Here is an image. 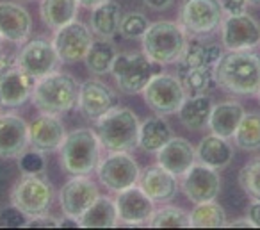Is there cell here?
<instances>
[{
	"instance_id": "1",
	"label": "cell",
	"mask_w": 260,
	"mask_h": 230,
	"mask_svg": "<svg viewBox=\"0 0 260 230\" xmlns=\"http://www.w3.org/2000/svg\"><path fill=\"white\" fill-rule=\"evenodd\" d=\"M214 82L237 97L260 91V55L253 50H226L214 66Z\"/></svg>"
},
{
	"instance_id": "18",
	"label": "cell",
	"mask_w": 260,
	"mask_h": 230,
	"mask_svg": "<svg viewBox=\"0 0 260 230\" xmlns=\"http://www.w3.org/2000/svg\"><path fill=\"white\" fill-rule=\"evenodd\" d=\"M29 147V123L20 116L0 114V159H18Z\"/></svg>"
},
{
	"instance_id": "19",
	"label": "cell",
	"mask_w": 260,
	"mask_h": 230,
	"mask_svg": "<svg viewBox=\"0 0 260 230\" xmlns=\"http://www.w3.org/2000/svg\"><path fill=\"white\" fill-rule=\"evenodd\" d=\"M66 137L62 122L54 114L41 112L29 125V145L43 154L57 152Z\"/></svg>"
},
{
	"instance_id": "49",
	"label": "cell",
	"mask_w": 260,
	"mask_h": 230,
	"mask_svg": "<svg viewBox=\"0 0 260 230\" xmlns=\"http://www.w3.org/2000/svg\"><path fill=\"white\" fill-rule=\"evenodd\" d=\"M248 6H253V8H260V0H246Z\"/></svg>"
},
{
	"instance_id": "37",
	"label": "cell",
	"mask_w": 260,
	"mask_h": 230,
	"mask_svg": "<svg viewBox=\"0 0 260 230\" xmlns=\"http://www.w3.org/2000/svg\"><path fill=\"white\" fill-rule=\"evenodd\" d=\"M239 186L248 196L260 200V157L242 166L239 171Z\"/></svg>"
},
{
	"instance_id": "47",
	"label": "cell",
	"mask_w": 260,
	"mask_h": 230,
	"mask_svg": "<svg viewBox=\"0 0 260 230\" xmlns=\"http://www.w3.org/2000/svg\"><path fill=\"white\" fill-rule=\"evenodd\" d=\"M228 226H230V228H237V226H248V228H255V226H253V223L248 219V216H246L244 219H237V221L228 223Z\"/></svg>"
},
{
	"instance_id": "20",
	"label": "cell",
	"mask_w": 260,
	"mask_h": 230,
	"mask_svg": "<svg viewBox=\"0 0 260 230\" xmlns=\"http://www.w3.org/2000/svg\"><path fill=\"white\" fill-rule=\"evenodd\" d=\"M32 31L30 13L16 2H0V34L6 41L22 45L29 40Z\"/></svg>"
},
{
	"instance_id": "9",
	"label": "cell",
	"mask_w": 260,
	"mask_h": 230,
	"mask_svg": "<svg viewBox=\"0 0 260 230\" xmlns=\"http://www.w3.org/2000/svg\"><path fill=\"white\" fill-rule=\"evenodd\" d=\"M223 15L217 0H185L178 13V23L191 36H209L219 29Z\"/></svg>"
},
{
	"instance_id": "32",
	"label": "cell",
	"mask_w": 260,
	"mask_h": 230,
	"mask_svg": "<svg viewBox=\"0 0 260 230\" xmlns=\"http://www.w3.org/2000/svg\"><path fill=\"white\" fill-rule=\"evenodd\" d=\"M226 225V212L216 200L194 204V209L189 212L191 228H221Z\"/></svg>"
},
{
	"instance_id": "12",
	"label": "cell",
	"mask_w": 260,
	"mask_h": 230,
	"mask_svg": "<svg viewBox=\"0 0 260 230\" xmlns=\"http://www.w3.org/2000/svg\"><path fill=\"white\" fill-rule=\"evenodd\" d=\"M93 36V31L86 23L73 20V22L55 29L52 43L57 50L61 63H79L86 58L91 43L94 41Z\"/></svg>"
},
{
	"instance_id": "6",
	"label": "cell",
	"mask_w": 260,
	"mask_h": 230,
	"mask_svg": "<svg viewBox=\"0 0 260 230\" xmlns=\"http://www.w3.org/2000/svg\"><path fill=\"white\" fill-rule=\"evenodd\" d=\"M111 73L118 90L125 95L143 93L148 80L152 79L153 63L145 55V52H123L116 54L111 66Z\"/></svg>"
},
{
	"instance_id": "52",
	"label": "cell",
	"mask_w": 260,
	"mask_h": 230,
	"mask_svg": "<svg viewBox=\"0 0 260 230\" xmlns=\"http://www.w3.org/2000/svg\"><path fill=\"white\" fill-rule=\"evenodd\" d=\"M256 95H258V104H260V91H258V93H256Z\"/></svg>"
},
{
	"instance_id": "29",
	"label": "cell",
	"mask_w": 260,
	"mask_h": 230,
	"mask_svg": "<svg viewBox=\"0 0 260 230\" xmlns=\"http://www.w3.org/2000/svg\"><path fill=\"white\" fill-rule=\"evenodd\" d=\"M221 55H223V48L219 45L205 43V41L198 40V36H196L194 40L187 41L184 54L178 59V66H184V68L209 66V68H214Z\"/></svg>"
},
{
	"instance_id": "30",
	"label": "cell",
	"mask_w": 260,
	"mask_h": 230,
	"mask_svg": "<svg viewBox=\"0 0 260 230\" xmlns=\"http://www.w3.org/2000/svg\"><path fill=\"white\" fill-rule=\"evenodd\" d=\"M82 228H112L118 225V212L112 198L98 194V198L89 205L86 212L80 216Z\"/></svg>"
},
{
	"instance_id": "14",
	"label": "cell",
	"mask_w": 260,
	"mask_h": 230,
	"mask_svg": "<svg viewBox=\"0 0 260 230\" xmlns=\"http://www.w3.org/2000/svg\"><path fill=\"white\" fill-rule=\"evenodd\" d=\"M114 204L116 212H118V221L123 225H145L150 221L153 211H155V202L138 184L118 191Z\"/></svg>"
},
{
	"instance_id": "40",
	"label": "cell",
	"mask_w": 260,
	"mask_h": 230,
	"mask_svg": "<svg viewBox=\"0 0 260 230\" xmlns=\"http://www.w3.org/2000/svg\"><path fill=\"white\" fill-rule=\"evenodd\" d=\"M27 221H29V216L15 205L0 211V226L2 228H23L27 226Z\"/></svg>"
},
{
	"instance_id": "8",
	"label": "cell",
	"mask_w": 260,
	"mask_h": 230,
	"mask_svg": "<svg viewBox=\"0 0 260 230\" xmlns=\"http://www.w3.org/2000/svg\"><path fill=\"white\" fill-rule=\"evenodd\" d=\"M143 98L155 114L164 116L178 112L180 105L187 98V93L178 77L155 73L143 90Z\"/></svg>"
},
{
	"instance_id": "17",
	"label": "cell",
	"mask_w": 260,
	"mask_h": 230,
	"mask_svg": "<svg viewBox=\"0 0 260 230\" xmlns=\"http://www.w3.org/2000/svg\"><path fill=\"white\" fill-rule=\"evenodd\" d=\"M116 105H118V100H116L114 93L102 80L87 79L80 84L77 107L84 118L96 122L98 118H102L105 112L111 111Z\"/></svg>"
},
{
	"instance_id": "42",
	"label": "cell",
	"mask_w": 260,
	"mask_h": 230,
	"mask_svg": "<svg viewBox=\"0 0 260 230\" xmlns=\"http://www.w3.org/2000/svg\"><path fill=\"white\" fill-rule=\"evenodd\" d=\"M224 15H241L246 13L248 2L246 0H217Z\"/></svg>"
},
{
	"instance_id": "4",
	"label": "cell",
	"mask_w": 260,
	"mask_h": 230,
	"mask_svg": "<svg viewBox=\"0 0 260 230\" xmlns=\"http://www.w3.org/2000/svg\"><path fill=\"white\" fill-rule=\"evenodd\" d=\"M143 52L152 63L157 65H173L184 54L187 45V33L178 22L160 20L150 23L141 38Z\"/></svg>"
},
{
	"instance_id": "24",
	"label": "cell",
	"mask_w": 260,
	"mask_h": 230,
	"mask_svg": "<svg viewBox=\"0 0 260 230\" xmlns=\"http://www.w3.org/2000/svg\"><path fill=\"white\" fill-rule=\"evenodd\" d=\"M244 107L239 102H221L212 107L209 118V129L212 134L221 136L224 139H232L237 130L239 123H241L242 116H244Z\"/></svg>"
},
{
	"instance_id": "16",
	"label": "cell",
	"mask_w": 260,
	"mask_h": 230,
	"mask_svg": "<svg viewBox=\"0 0 260 230\" xmlns=\"http://www.w3.org/2000/svg\"><path fill=\"white\" fill-rule=\"evenodd\" d=\"M180 187L187 200L192 204L216 200L221 189V179L217 169L210 168L202 162H194L187 171L182 175Z\"/></svg>"
},
{
	"instance_id": "27",
	"label": "cell",
	"mask_w": 260,
	"mask_h": 230,
	"mask_svg": "<svg viewBox=\"0 0 260 230\" xmlns=\"http://www.w3.org/2000/svg\"><path fill=\"white\" fill-rule=\"evenodd\" d=\"M121 8L114 0H105L104 4L93 8L89 16V29L93 34L102 40H111L119 33V22H121Z\"/></svg>"
},
{
	"instance_id": "15",
	"label": "cell",
	"mask_w": 260,
	"mask_h": 230,
	"mask_svg": "<svg viewBox=\"0 0 260 230\" xmlns=\"http://www.w3.org/2000/svg\"><path fill=\"white\" fill-rule=\"evenodd\" d=\"M98 194V186L89 179V175H72V179L61 187L59 193L62 214L80 219V216L89 209Z\"/></svg>"
},
{
	"instance_id": "45",
	"label": "cell",
	"mask_w": 260,
	"mask_h": 230,
	"mask_svg": "<svg viewBox=\"0 0 260 230\" xmlns=\"http://www.w3.org/2000/svg\"><path fill=\"white\" fill-rule=\"evenodd\" d=\"M15 65H16V59L9 58V55L0 54V77L4 75V73L8 72L9 68H13Z\"/></svg>"
},
{
	"instance_id": "10",
	"label": "cell",
	"mask_w": 260,
	"mask_h": 230,
	"mask_svg": "<svg viewBox=\"0 0 260 230\" xmlns=\"http://www.w3.org/2000/svg\"><path fill=\"white\" fill-rule=\"evenodd\" d=\"M139 173L141 169L134 157H130V152H109L107 157L102 159L96 166V175L102 186L114 193L138 184Z\"/></svg>"
},
{
	"instance_id": "13",
	"label": "cell",
	"mask_w": 260,
	"mask_h": 230,
	"mask_svg": "<svg viewBox=\"0 0 260 230\" xmlns=\"http://www.w3.org/2000/svg\"><path fill=\"white\" fill-rule=\"evenodd\" d=\"M219 29L226 50H253L260 45V23L248 13L226 15Z\"/></svg>"
},
{
	"instance_id": "36",
	"label": "cell",
	"mask_w": 260,
	"mask_h": 230,
	"mask_svg": "<svg viewBox=\"0 0 260 230\" xmlns=\"http://www.w3.org/2000/svg\"><path fill=\"white\" fill-rule=\"evenodd\" d=\"M148 225L152 228H187L189 212L177 205H164L153 211Z\"/></svg>"
},
{
	"instance_id": "50",
	"label": "cell",
	"mask_w": 260,
	"mask_h": 230,
	"mask_svg": "<svg viewBox=\"0 0 260 230\" xmlns=\"http://www.w3.org/2000/svg\"><path fill=\"white\" fill-rule=\"evenodd\" d=\"M2 109H4V104H2V97H0V112H2Z\"/></svg>"
},
{
	"instance_id": "41",
	"label": "cell",
	"mask_w": 260,
	"mask_h": 230,
	"mask_svg": "<svg viewBox=\"0 0 260 230\" xmlns=\"http://www.w3.org/2000/svg\"><path fill=\"white\" fill-rule=\"evenodd\" d=\"M27 226L29 228H55L57 226L59 228V219L52 218V216H48L47 212L45 214H38V216H32V218H29V221H27Z\"/></svg>"
},
{
	"instance_id": "35",
	"label": "cell",
	"mask_w": 260,
	"mask_h": 230,
	"mask_svg": "<svg viewBox=\"0 0 260 230\" xmlns=\"http://www.w3.org/2000/svg\"><path fill=\"white\" fill-rule=\"evenodd\" d=\"M178 79L187 95L207 93L214 82V68L198 66V68H184L178 66Z\"/></svg>"
},
{
	"instance_id": "39",
	"label": "cell",
	"mask_w": 260,
	"mask_h": 230,
	"mask_svg": "<svg viewBox=\"0 0 260 230\" xmlns=\"http://www.w3.org/2000/svg\"><path fill=\"white\" fill-rule=\"evenodd\" d=\"M18 168L23 175H38V173H43L47 168V159L45 154L36 148L32 150H25L18 157Z\"/></svg>"
},
{
	"instance_id": "48",
	"label": "cell",
	"mask_w": 260,
	"mask_h": 230,
	"mask_svg": "<svg viewBox=\"0 0 260 230\" xmlns=\"http://www.w3.org/2000/svg\"><path fill=\"white\" fill-rule=\"evenodd\" d=\"M105 0H79V4L82 6V8H87V9H93L96 8V6L104 4Z\"/></svg>"
},
{
	"instance_id": "2",
	"label": "cell",
	"mask_w": 260,
	"mask_h": 230,
	"mask_svg": "<svg viewBox=\"0 0 260 230\" xmlns=\"http://www.w3.org/2000/svg\"><path fill=\"white\" fill-rule=\"evenodd\" d=\"M139 118L128 107H112L94 122L102 148L109 152H134L139 148Z\"/></svg>"
},
{
	"instance_id": "33",
	"label": "cell",
	"mask_w": 260,
	"mask_h": 230,
	"mask_svg": "<svg viewBox=\"0 0 260 230\" xmlns=\"http://www.w3.org/2000/svg\"><path fill=\"white\" fill-rule=\"evenodd\" d=\"M116 47L109 40H94L91 43L89 50H87L84 63H86V68L89 70L94 75H105V73L111 72V66L116 59Z\"/></svg>"
},
{
	"instance_id": "31",
	"label": "cell",
	"mask_w": 260,
	"mask_h": 230,
	"mask_svg": "<svg viewBox=\"0 0 260 230\" xmlns=\"http://www.w3.org/2000/svg\"><path fill=\"white\" fill-rule=\"evenodd\" d=\"M79 0H41V20L50 29H59L77 20Z\"/></svg>"
},
{
	"instance_id": "11",
	"label": "cell",
	"mask_w": 260,
	"mask_h": 230,
	"mask_svg": "<svg viewBox=\"0 0 260 230\" xmlns=\"http://www.w3.org/2000/svg\"><path fill=\"white\" fill-rule=\"evenodd\" d=\"M16 66L30 75L34 80L48 75L52 72H57L61 66V59L57 55L54 43L43 38L25 41V45L20 50L16 58Z\"/></svg>"
},
{
	"instance_id": "43",
	"label": "cell",
	"mask_w": 260,
	"mask_h": 230,
	"mask_svg": "<svg viewBox=\"0 0 260 230\" xmlns=\"http://www.w3.org/2000/svg\"><path fill=\"white\" fill-rule=\"evenodd\" d=\"M248 219L253 223V226L255 228H260V200H256V198H253V202L248 205Z\"/></svg>"
},
{
	"instance_id": "22",
	"label": "cell",
	"mask_w": 260,
	"mask_h": 230,
	"mask_svg": "<svg viewBox=\"0 0 260 230\" xmlns=\"http://www.w3.org/2000/svg\"><path fill=\"white\" fill-rule=\"evenodd\" d=\"M36 80L30 75H27L18 66L9 68L4 75L0 77V97L4 107L15 109L23 105L27 100H30Z\"/></svg>"
},
{
	"instance_id": "3",
	"label": "cell",
	"mask_w": 260,
	"mask_h": 230,
	"mask_svg": "<svg viewBox=\"0 0 260 230\" xmlns=\"http://www.w3.org/2000/svg\"><path fill=\"white\" fill-rule=\"evenodd\" d=\"M79 88L80 84L77 82L75 77L68 73L52 72L34 82L30 100L40 112L59 116L72 111L77 105Z\"/></svg>"
},
{
	"instance_id": "51",
	"label": "cell",
	"mask_w": 260,
	"mask_h": 230,
	"mask_svg": "<svg viewBox=\"0 0 260 230\" xmlns=\"http://www.w3.org/2000/svg\"><path fill=\"white\" fill-rule=\"evenodd\" d=\"M2 41H4V38H2V34H0V47H2Z\"/></svg>"
},
{
	"instance_id": "25",
	"label": "cell",
	"mask_w": 260,
	"mask_h": 230,
	"mask_svg": "<svg viewBox=\"0 0 260 230\" xmlns=\"http://www.w3.org/2000/svg\"><path fill=\"white\" fill-rule=\"evenodd\" d=\"M196 159L202 164H207L214 169L226 168L234 159V148L228 143V139L216 134H209L200 141L196 148Z\"/></svg>"
},
{
	"instance_id": "23",
	"label": "cell",
	"mask_w": 260,
	"mask_h": 230,
	"mask_svg": "<svg viewBox=\"0 0 260 230\" xmlns=\"http://www.w3.org/2000/svg\"><path fill=\"white\" fill-rule=\"evenodd\" d=\"M196 162V150L184 137H171L159 152H157V164L166 168L173 175L182 177Z\"/></svg>"
},
{
	"instance_id": "46",
	"label": "cell",
	"mask_w": 260,
	"mask_h": 230,
	"mask_svg": "<svg viewBox=\"0 0 260 230\" xmlns=\"http://www.w3.org/2000/svg\"><path fill=\"white\" fill-rule=\"evenodd\" d=\"M80 221L77 218H70L64 216V219H59V228H79Z\"/></svg>"
},
{
	"instance_id": "34",
	"label": "cell",
	"mask_w": 260,
	"mask_h": 230,
	"mask_svg": "<svg viewBox=\"0 0 260 230\" xmlns=\"http://www.w3.org/2000/svg\"><path fill=\"white\" fill-rule=\"evenodd\" d=\"M234 143L241 150L255 152L260 150V114L256 112H248L242 116L237 130L234 134Z\"/></svg>"
},
{
	"instance_id": "26",
	"label": "cell",
	"mask_w": 260,
	"mask_h": 230,
	"mask_svg": "<svg viewBox=\"0 0 260 230\" xmlns=\"http://www.w3.org/2000/svg\"><path fill=\"white\" fill-rule=\"evenodd\" d=\"M212 100L205 93L189 95L184 104L178 109V120L189 130H202L209 125L210 112H212Z\"/></svg>"
},
{
	"instance_id": "7",
	"label": "cell",
	"mask_w": 260,
	"mask_h": 230,
	"mask_svg": "<svg viewBox=\"0 0 260 230\" xmlns=\"http://www.w3.org/2000/svg\"><path fill=\"white\" fill-rule=\"evenodd\" d=\"M11 205L25 212L29 218L38 214H45L52 207L54 202V187L50 180L38 175H23L11 189Z\"/></svg>"
},
{
	"instance_id": "28",
	"label": "cell",
	"mask_w": 260,
	"mask_h": 230,
	"mask_svg": "<svg viewBox=\"0 0 260 230\" xmlns=\"http://www.w3.org/2000/svg\"><path fill=\"white\" fill-rule=\"evenodd\" d=\"M173 137V129L160 114L150 116L139 125V148L150 154H157Z\"/></svg>"
},
{
	"instance_id": "21",
	"label": "cell",
	"mask_w": 260,
	"mask_h": 230,
	"mask_svg": "<svg viewBox=\"0 0 260 230\" xmlns=\"http://www.w3.org/2000/svg\"><path fill=\"white\" fill-rule=\"evenodd\" d=\"M138 186L152 198L155 204L168 202L177 194L178 191V180L177 175L168 171L160 164L148 166L145 171L139 173Z\"/></svg>"
},
{
	"instance_id": "44",
	"label": "cell",
	"mask_w": 260,
	"mask_h": 230,
	"mask_svg": "<svg viewBox=\"0 0 260 230\" xmlns=\"http://www.w3.org/2000/svg\"><path fill=\"white\" fill-rule=\"evenodd\" d=\"M145 4L153 11H166L173 6V0H145Z\"/></svg>"
},
{
	"instance_id": "5",
	"label": "cell",
	"mask_w": 260,
	"mask_h": 230,
	"mask_svg": "<svg viewBox=\"0 0 260 230\" xmlns=\"http://www.w3.org/2000/svg\"><path fill=\"white\" fill-rule=\"evenodd\" d=\"M100 139L91 129H77L66 134L61 148L62 169L70 175H91L100 162Z\"/></svg>"
},
{
	"instance_id": "38",
	"label": "cell",
	"mask_w": 260,
	"mask_h": 230,
	"mask_svg": "<svg viewBox=\"0 0 260 230\" xmlns=\"http://www.w3.org/2000/svg\"><path fill=\"white\" fill-rule=\"evenodd\" d=\"M148 20L141 13H126L119 22V34L126 40H141L148 29Z\"/></svg>"
}]
</instances>
